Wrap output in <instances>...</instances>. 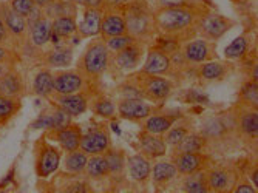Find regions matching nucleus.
I'll return each instance as SVG.
<instances>
[{
	"mask_svg": "<svg viewBox=\"0 0 258 193\" xmlns=\"http://www.w3.org/2000/svg\"><path fill=\"white\" fill-rule=\"evenodd\" d=\"M88 110L95 116L105 119V120H116L118 119V108H116V102L111 98H108L107 94H104L102 91H98L90 99Z\"/></svg>",
	"mask_w": 258,
	"mask_h": 193,
	"instance_id": "nucleus-34",
	"label": "nucleus"
},
{
	"mask_svg": "<svg viewBox=\"0 0 258 193\" xmlns=\"http://www.w3.org/2000/svg\"><path fill=\"white\" fill-rule=\"evenodd\" d=\"M84 175L87 176V179L95 185V184H104L107 185V179H108V164H107V158L104 153L101 155H90L87 165H85V172Z\"/></svg>",
	"mask_w": 258,
	"mask_h": 193,
	"instance_id": "nucleus-33",
	"label": "nucleus"
},
{
	"mask_svg": "<svg viewBox=\"0 0 258 193\" xmlns=\"http://www.w3.org/2000/svg\"><path fill=\"white\" fill-rule=\"evenodd\" d=\"M153 10L155 8L150 5L149 0H132L130 4L121 7L127 33L138 42H143L146 45H149L156 36Z\"/></svg>",
	"mask_w": 258,
	"mask_h": 193,
	"instance_id": "nucleus-4",
	"label": "nucleus"
},
{
	"mask_svg": "<svg viewBox=\"0 0 258 193\" xmlns=\"http://www.w3.org/2000/svg\"><path fill=\"white\" fill-rule=\"evenodd\" d=\"M0 17L4 19L5 27L11 34V39L14 42L16 50L20 51L22 46L27 42L28 36V20L27 17H23L17 14L8 2H0Z\"/></svg>",
	"mask_w": 258,
	"mask_h": 193,
	"instance_id": "nucleus-18",
	"label": "nucleus"
},
{
	"mask_svg": "<svg viewBox=\"0 0 258 193\" xmlns=\"http://www.w3.org/2000/svg\"><path fill=\"white\" fill-rule=\"evenodd\" d=\"M104 8H84L82 22L78 23L79 39L96 37L101 33V20Z\"/></svg>",
	"mask_w": 258,
	"mask_h": 193,
	"instance_id": "nucleus-31",
	"label": "nucleus"
},
{
	"mask_svg": "<svg viewBox=\"0 0 258 193\" xmlns=\"http://www.w3.org/2000/svg\"><path fill=\"white\" fill-rule=\"evenodd\" d=\"M161 105H155L143 98H121L116 102L118 108V117L130 122H143L153 111H156Z\"/></svg>",
	"mask_w": 258,
	"mask_h": 193,
	"instance_id": "nucleus-16",
	"label": "nucleus"
},
{
	"mask_svg": "<svg viewBox=\"0 0 258 193\" xmlns=\"http://www.w3.org/2000/svg\"><path fill=\"white\" fill-rule=\"evenodd\" d=\"M170 152H176V153L207 152V139L198 130H194L187 135L179 144H176L175 147H172Z\"/></svg>",
	"mask_w": 258,
	"mask_h": 193,
	"instance_id": "nucleus-39",
	"label": "nucleus"
},
{
	"mask_svg": "<svg viewBox=\"0 0 258 193\" xmlns=\"http://www.w3.org/2000/svg\"><path fill=\"white\" fill-rule=\"evenodd\" d=\"M169 159L175 164L179 175H189L207 168L214 164V156L207 152H190V153H176L170 152Z\"/></svg>",
	"mask_w": 258,
	"mask_h": 193,
	"instance_id": "nucleus-15",
	"label": "nucleus"
},
{
	"mask_svg": "<svg viewBox=\"0 0 258 193\" xmlns=\"http://www.w3.org/2000/svg\"><path fill=\"white\" fill-rule=\"evenodd\" d=\"M127 27H125V19L122 16L121 8L116 7H105L102 11V20H101V39H108L113 36L125 34Z\"/></svg>",
	"mask_w": 258,
	"mask_h": 193,
	"instance_id": "nucleus-27",
	"label": "nucleus"
},
{
	"mask_svg": "<svg viewBox=\"0 0 258 193\" xmlns=\"http://www.w3.org/2000/svg\"><path fill=\"white\" fill-rule=\"evenodd\" d=\"M232 191L233 193H256V188L252 185V182H249L246 179V173L240 168V175L235 181V184H233L232 187Z\"/></svg>",
	"mask_w": 258,
	"mask_h": 193,
	"instance_id": "nucleus-48",
	"label": "nucleus"
},
{
	"mask_svg": "<svg viewBox=\"0 0 258 193\" xmlns=\"http://www.w3.org/2000/svg\"><path fill=\"white\" fill-rule=\"evenodd\" d=\"M143 73L147 75H158V76H167L170 73V57L159 51L158 48L147 45L146 59L141 63V70Z\"/></svg>",
	"mask_w": 258,
	"mask_h": 193,
	"instance_id": "nucleus-28",
	"label": "nucleus"
},
{
	"mask_svg": "<svg viewBox=\"0 0 258 193\" xmlns=\"http://www.w3.org/2000/svg\"><path fill=\"white\" fill-rule=\"evenodd\" d=\"M113 146L111 133L107 124H95L87 133H82L79 149L90 155H101L105 153Z\"/></svg>",
	"mask_w": 258,
	"mask_h": 193,
	"instance_id": "nucleus-17",
	"label": "nucleus"
},
{
	"mask_svg": "<svg viewBox=\"0 0 258 193\" xmlns=\"http://www.w3.org/2000/svg\"><path fill=\"white\" fill-rule=\"evenodd\" d=\"M0 45L16 48V46H14V42H13V39H11V34H10V31L7 30L5 22H4L2 17H0Z\"/></svg>",
	"mask_w": 258,
	"mask_h": 193,
	"instance_id": "nucleus-50",
	"label": "nucleus"
},
{
	"mask_svg": "<svg viewBox=\"0 0 258 193\" xmlns=\"http://www.w3.org/2000/svg\"><path fill=\"white\" fill-rule=\"evenodd\" d=\"M50 111H51V130H60L65 128L67 125L72 124V116H70L65 110H62L60 107H57L56 104L50 102ZM48 130V132H51Z\"/></svg>",
	"mask_w": 258,
	"mask_h": 193,
	"instance_id": "nucleus-44",
	"label": "nucleus"
},
{
	"mask_svg": "<svg viewBox=\"0 0 258 193\" xmlns=\"http://www.w3.org/2000/svg\"><path fill=\"white\" fill-rule=\"evenodd\" d=\"M182 114H184L182 110H178V108L166 110L164 105H161L156 111H153L149 117H146L143 122H139V125H141V130H144V132L164 135Z\"/></svg>",
	"mask_w": 258,
	"mask_h": 193,
	"instance_id": "nucleus-20",
	"label": "nucleus"
},
{
	"mask_svg": "<svg viewBox=\"0 0 258 193\" xmlns=\"http://www.w3.org/2000/svg\"><path fill=\"white\" fill-rule=\"evenodd\" d=\"M181 53H182L185 62L190 67H197L207 60L218 59L217 42L203 39V37H200V39L195 37L189 42H184L181 45Z\"/></svg>",
	"mask_w": 258,
	"mask_h": 193,
	"instance_id": "nucleus-14",
	"label": "nucleus"
},
{
	"mask_svg": "<svg viewBox=\"0 0 258 193\" xmlns=\"http://www.w3.org/2000/svg\"><path fill=\"white\" fill-rule=\"evenodd\" d=\"M235 120V130L241 147L256 152V141H258V110L244 107L235 102L230 107Z\"/></svg>",
	"mask_w": 258,
	"mask_h": 193,
	"instance_id": "nucleus-7",
	"label": "nucleus"
},
{
	"mask_svg": "<svg viewBox=\"0 0 258 193\" xmlns=\"http://www.w3.org/2000/svg\"><path fill=\"white\" fill-rule=\"evenodd\" d=\"M78 17L76 16H60L51 20V40H65L78 36Z\"/></svg>",
	"mask_w": 258,
	"mask_h": 193,
	"instance_id": "nucleus-37",
	"label": "nucleus"
},
{
	"mask_svg": "<svg viewBox=\"0 0 258 193\" xmlns=\"http://www.w3.org/2000/svg\"><path fill=\"white\" fill-rule=\"evenodd\" d=\"M147 51V45L143 42H133L132 45L125 46L124 50L111 53V67L110 75L118 76L136 71L144 60Z\"/></svg>",
	"mask_w": 258,
	"mask_h": 193,
	"instance_id": "nucleus-9",
	"label": "nucleus"
},
{
	"mask_svg": "<svg viewBox=\"0 0 258 193\" xmlns=\"http://www.w3.org/2000/svg\"><path fill=\"white\" fill-rule=\"evenodd\" d=\"M206 173H207V184L210 191L227 193L232 191V187L240 175V167L237 164L214 161V164L207 168Z\"/></svg>",
	"mask_w": 258,
	"mask_h": 193,
	"instance_id": "nucleus-11",
	"label": "nucleus"
},
{
	"mask_svg": "<svg viewBox=\"0 0 258 193\" xmlns=\"http://www.w3.org/2000/svg\"><path fill=\"white\" fill-rule=\"evenodd\" d=\"M53 85L56 94L78 93L93 87L87 82V79L82 76L78 68H59L53 71Z\"/></svg>",
	"mask_w": 258,
	"mask_h": 193,
	"instance_id": "nucleus-19",
	"label": "nucleus"
},
{
	"mask_svg": "<svg viewBox=\"0 0 258 193\" xmlns=\"http://www.w3.org/2000/svg\"><path fill=\"white\" fill-rule=\"evenodd\" d=\"M179 176L175 164L169 161H158L156 164H152V176L150 181L155 187V191H167L170 187H173L176 178Z\"/></svg>",
	"mask_w": 258,
	"mask_h": 193,
	"instance_id": "nucleus-26",
	"label": "nucleus"
},
{
	"mask_svg": "<svg viewBox=\"0 0 258 193\" xmlns=\"http://www.w3.org/2000/svg\"><path fill=\"white\" fill-rule=\"evenodd\" d=\"M173 187H178V190L185 193H210L206 170L189 173V175H179Z\"/></svg>",
	"mask_w": 258,
	"mask_h": 193,
	"instance_id": "nucleus-35",
	"label": "nucleus"
},
{
	"mask_svg": "<svg viewBox=\"0 0 258 193\" xmlns=\"http://www.w3.org/2000/svg\"><path fill=\"white\" fill-rule=\"evenodd\" d=\"M152 176V161L143 153L127 156V178L141 190H147Z\"/></svg>",
	"mask_w": 258,
	"mask_h": 193,
	"instance_id": "nucleus-21",
	"label": "nucleus"
},
{
	"mask_svg": "<svg viewBox=\"0 0 258 193\" xmlns=\"http://www.w3.org/2000/svg\"><path fill=\"white\" fill-rule=\"evenodd\" d=\"M33 155H34V172L37 178L46 179L59 170L63 152L57 144H53L45 136H42L34 142Z\"/></svg>",
	"mask_w": 258,
	"mask_h": 193,
	"instance_id": "nucleus-6",
	"label": "nucleus"
},
{
	"mask_svg": "<svg viewBox=\"0 0 258 193\" xmlns=\"http://www.w3.org/2000/svg\"><path fill=\"white\" fill-rule=\"evenodd\" d=\"M48 187H56L53 191H65V193H88L93 191L95 187L87 179L85 175H75V173H57L54 179L46 182Z\"/></svg>",
	"mask_w": 258,
	"mask_h": 193,
	"instance_id": "nucleus-23",
	"label": "nucleus"
},
{
	"mask_svg": "<svg viewBox=\"0 0 258 193\" xmlns=\"http://www.w3.org/2000/svg\"><path fill=\"white\" fill-rule=\"evenodd\" d=\"M43 136L57 144V146L62 149L63 153L78 150L81 146V138H82V127L79 124L72 122L70 125H67L65 128L60 130H51V132H45Z\"/></svg>",
	"mask_w": 258,
	"mask_h": 193,
	"instance_id": "nucleus-22",
	"label": "nucleus"
},
{
	"mask_svg": "<svg viewBox=\"0 0 258 193\" xmlns=\"http://www.w3.org/2000/svg\"><path fill=\"white\" fill-rule=\"evenodd\" d=\"M237 70V63L233 60H207L204 63H200L197 67H192L190 76H195V79L200 82V85H210V84H221L227 81L233 71Z\"/></svg>",
	"mask_w": 258,
	"mask_h": 193,
	"instance_id": "nucleus-8",
	"label": "nucleus"
},
{
	"mask_svg": "<svg viewBox=\"0 0 258 193\" xmlns=\"http://www.w3.org/2000/svg\"><path fill=\"white\" fill-rule=\"evenodd\" d=\"M8 4L17 14H20L23 17H28L33 13V10L36 8L33 0H10Z\"/></svg>",
	"mask_w": 258,
	"mask_h": 193,
	"instance_id": "nucleus-47",
	"label": "nucleus"
},
{
	"mask_svg": "<svg viewBox=\"0 0 258 193\" xmlns=\"http://www.w3.org/2000/svg\"><path fill=\"white\" fill-rule=\"evenodd\" d=\"M87 161H88V155L84 153L81 149L68 152V153H65V158L62 161L63 162V172L75 173V175H84Z\"/></svg>",
	"mask_w": 258,
	"mask_h": 193,
	"instance_id": "nucleus-40",
	"label": "nucleus"
},
{
	"mask_svg": "<svg viewBox=\"0 0 258 193\" xmlns=\"http://www.w3.org/2000/svg\"><path fill=\"white\" fill-rule=\"evenodd\" d=\"M22 108V99L0 94V125L8 124Z\"/></svg>",
	"mask_w": 258,
	"mask_h": 193,
	"instance_id": "nucleus-43",
	"label": "nucleus"
},
{
	"mask_svg": "<svg viewBox=\"0 0 258 193\" xmlns=\"http://www.w3.org/2000/svg\"><path fill=\"white\" fill-rule=\"evenodd\" d=\"M195 130V120L192 116H187V114H182L176 122L164 133V141H166L167 147L172 149L175 147L176 144H179L187 135H189L190 132Z\"/></svg>",
	"mask_w": 258,
	"mask_h": 193,
	"instance_id": "nucleus-36",
	"label": "nucleus"
},
{
	"mask_svg": "<svg viewBox=\"0 0 258 193\" xmlns=\"http://www.w3.org/2000/svg\"><path fill=\"white\" fill-rule=\"evenodd\" d=\"M237 102L244 105V107L258 110V81L247 79L241 85Z\"/></svg>",
	"mask_w": 258,
	"mask_h": 193,
	"instance_id": "nucleus-42",
	"label": "nucleus"
},
{
	"mask_svg": "<svg viewBox=\"0 0 258 193\" xmlns=\"http://www.w3.org/2000/svg\"><path fill=\"white\" fill-rule=\"evenodd\" d=\"M33 2H34V5L36 7H39V8H46V7H48L50 4H53L54 2V0H33Z\"/></svg>",
	"mask_w": 258,
	"mask_h": 193,
	"instance_id": "nucleus-54",
	"label": "nucleus"
},
{
	"mask_svg": "<svg viewBox=\"0 0 258 193\" xmlns=\"http://www.w3.org/2000/svg\"><path fill=\"white\" fill-rule=\"evenodd\" d=\"M20 59L22 57L16 48L0 45V63H4L5 67H17V63H20Z\"/></svg>",
	"mask_w": 258,
	"mask_h": 193,
	"instance_id": "nucleus-46",
	"label": "nucleus"
},
{
	"mask_svg": "<svg viewBox=\"0 0 258 193\" xmlns=\"http://www.w3.org/2000/svg\"><path fill=\"white\" fill-rule=\"evenodd\" d=\"M104 42H105L107 48L111 53H116V51L124 50L125 46L132 45L133 42H136V39L133 36H130L128 33H125V34H119V36H113V37L104 39Z\"/></svg>",
	"mask_w": 258,
	"mask_h": 193,
	"instance_id": "nucleus-45",
	"label": "nucleus"
},
{
	"mask_svg": "<svg viewBox=\"0 0 258 193\" xmlns=\"http://www.w3.org/2000/svg\"><path fill=\"white\" fill-rule=\"evenodd\" d=\"M107 164H108V179H107V190L119 191L124 187L130 185L127 178V153L124 149L110 147L105 153Z\"/></svg>",
	"mask_w": 258,
	"mask_h": 193,
	"instance_id": "nucleus-10",
	"label": "nucleus"
},
{
	"mask_svg": "<svg viewBox=\"0 0 258 193\" xmlns=\"http://www.w3.org/2000/svg\"><path fill=\"white\" fill-rule=\"evenodd\" d=\"M33 93L42 99L48 101L54 94V85H53V71L51 68H42L39 70L34 79H33Z\"/></svg>",
	"mask_w": 258,
	"mask_h": 193,
	"instance_id": "nucleus-38",
	"label": "nucleus"
},
{
	"mask_svg": "<svg viewBox=\"0 0 258 193\" xmlns=\"http://www.w3.org/2000/svg\"><path fill=\"white\" fill-rule=\"evenodd\" d=\"M78 7L82 8H105L107 2L105 0H75Z\"/></svg>",
	"mask_w": 258,
	"mask_h": 193,
	"instance_id": "nucleus-51",
	"label": "nucleus"
},
{
	"mask_svg": "<svg viewBox=\"0 0 258 193\" xmlns=\"http://www.w3.org/2000/svg\"><path fill=\"white\" fill-rule=\"evenodd\" d=\"M210 10L206 0L173 8H155V28L156 34L169 36L179 43L198 37V23L201 17Z\"/></svg>",
	"mask_w": 258,
	"mask_h": 193,
	"instance_id": "nucleus-1",
	"label": "nucleus"
},
{
	"mask_svg": "<svg viewBox=\"0 0 258 193\" xmlns=\"http://www.w3.org/2000/svg\"><path fill=\"white\" fill-rule=\"evenodd\" d=\"M256 50V40L253 42V36L250 33L240 34L238 37L233 39L224 50V57L229 60H241L249 53Z\"/></svg>",
	"mask_w": 258,
	"mask_h": 193,
	"instance_id": "nucleus-32",
	"label": "nucleus"
},
{
	"mask_svg": "<svg viewBox=\"0 0 258 193\" xmlns=\"http://www.w3.org/2000/svg\"><path fill=\"white\" fill-rule=\"evenodd\" d=\"M43 14L50 20L60 16H76L78 17V5L75 0H54L46 8H43Z\"/></svg>",
	"mask_w": 258,
	"mask_h": 193,
	"instance_id": "nucleus-41",
	"label": "nucleus"
},
{
	"mask_svg": "<svg viewBox=\"0 0 258 193\" xmlns=\"http://www.w3.org/2000/svg\"><path fill=\"white\" fill-rule=\"evenodd\" d=\"M7 68H10V67H5L4 63H0V75H2V73H4V71H5Z\"/></svg>",
	"mask_w": 258,
	"mask_h": 193,
	"instance_id": "nucleus-55",
	"label": "nucleus"
},
{
	"mask_svg": "<svg viewBox=\"0 0 258 193\" xmlns=\"http://www.w3.org/2000/svg\"><path fill=\"white\" fill-rule=\"evenodd\" d=\"M98 91H101L98 87H90L87 90H82L78 93H70V94H56L54 93L48 101L56 104L62 110H65L72 117H78V116H82L84 113H87L90 99Z\"/></svg>",
	"mask_w": 258,
	"mask_h": 193,
	"instance_id": "nucleus-12",
	"label": "nucleus"
},
{
	"mask_svg": "<svg viewBox=\"0 0 258 193\" xmlns=\"http://www.w3.org/2000/svg\"><path fill=\"white\" fill-rule=\"evenodd\" d=\"M198 132L207 139V153L224 155L241 147L232 110L217 111L203 119Z\"/></svg>",
	"mask_w": 258,
	"mask_h": 193,
	"instance_id": "nucleus-2",
	"label": "nucleus"
},
{
	"mask_svg": "<svg viewBox=\"0 0 258 193\" xmlns=\"http://www.w3.org/2000/svg\"><path fill=\"white\" fill-rule=\"evenodd\" d=\"M139 90L141 98L155 104L164 105L176 90V84L167 76H158V75H147L143 71H132L127 75Z\"/></svg>",
	"mask_w": 258,
	"mask_h": 193,
	"instance_id": "nucleus-5",
	"label": "nucleus"
},
{
	"mask_svg": "<svg viewBox=\"0 0 258 193\" xmlns=\"http://www.w3.org/2000/svg\"><path fill=\"white\" fill-rule=\"evenodd\" d=\"M136 147H138L139 153L147 156L150 161H156V159L164 158L169 150L162 135H155V133H149L144 130H141V133L138 135Z\"/></svg>",
	"mask_w": 258,
	"mask_h": 193,
	"instance_id": "nucleus-25",
	"label": "nucleus"
},
{
	"mask_svg": "<svg viewBox=\"0 0 258 193\" xmlns=\"http://www.w3.org/2000/svg\"><path fill=\"white\" fill-rule=\"evenodd\" d=\"M198 0H156L153 8H173V7H184L189 4H195Z\"/></svg>",
	"mask_w": 258,
	"mask_h": 193,
	"instance_id": "nucleus-49",
	"label": "nucleus"
},
{
	"mask_svg": "<svg viewBox=\"0 0 258 193\" xmlns=\"http://www.w3.org/2000/svg\"><path fill=\"white\" fill-rule=\"evenodd\" d=\"M105 2H107V5H108V7H116V8H121V7H124V5L130 4L132 0H105Z\"/></svg>",
	"mask_w": 258,
	"mask_h": 193,
	"instance_id": "nucleus-53",
	"label": "nucleus"
},
{
	"mask_svg": "<svg viewBox=\"0 0 258 193\" xmlns=\"http://www.w3.org/2000/svg\"><path fill=\"white\" fill-rule=\"evenodd\" d=\"M75 57V48L70 45H54L51 50L42 51L39 56V62L46 68H68Z\"/></svg>",
	"mask_w": 258,
	"mask_h": 193,
	"instance_id": "nucleus-29",
	"label": "nucleus"
},
{
	"mask_svg": "<svg viewBox=\"0 0 258 193\" xmlns=\"http://www.w3.org/2000/svg\"><path fill=\"white\" fill-rule=\"evenodd\" d=\"M51 42V20L45 14L28 23V36L23 48H31V50H40L45 45ZM20 50V51H22Z\"/></svg>",
	"mask_w": 258,
	"mask_h": 193,
	"instance_id": "nucleus-24",
	"label": "nucleus"
},
{
	"mask_svg": "<svg viewBox=\"0 0 258 193\" xmlns=\"http://www.w3.org/2000/svg\"><path fill=\"white\" fill-rule=\"evenodd\" d=\"M111 67V51L107 48L104 39L96 36L91 39L81 54L76 68L93 87H99L102 78L110 73Z\"/></svg>",
	"mask_w": 258,
	"mask_h": 193,
	"instance_id": "nucleus-3",
	"label": "nucleus"
},
{
	"mask_svg": "<svg viewBox=\"0 0 258 193\" xmlns=\"http://www.w3.org/2000/svg\"><path fill=\"white\" fill-rule=\"evenodd\" d=\"M233 27H235V22L230 17H226L220 14L218 11L210 8L200 20L198 23V36L203 39L209 40H220L226 33H229Z\"/></svg>",
	"mask_w": 258,
	"mask_h": 193,
	"instance_id": "nucleus-13",
	"label": "nucleus"
},
{
	"mask_svg": "<svg viewBox=\"0 0 258 193\" xmlns=\"http://www.w3.org/2000/svg\"><path fill=\"white\" fill-rule=\"evenodd\" d=\"M185 102H207V98H204V94L200 90L194 88V90L187 91Z\"/></svg>",
	"mask_w": 258,
	"mask_h": 193,
	"instance_id": "nucleus-52",
	"label": "nucleus"
},
{
	"mask_svg": "<svg viewBox=\"0 0 258 193\" xmlns=\"http://www.w3.org/2000/svg\"><path fill=\"white\" fill-rule=\"evenodd\" d=\"M25 93V82L17 67H10L0 75V94L2 96L22 99Z\"/></svg>",
	"mask_w": 258,
	"mask_h": 193,
	"instance_id": "nucleus-30",
	"label": "nucleus"
}]
</instances>
